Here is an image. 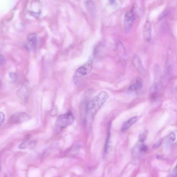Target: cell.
I'll list each match as a JSON object with an SVG mask.
<instances>
[{
    "mask_svg": "<svg viewBox=\"0 0 177 177\" xmlns=\"http://www.w3.org/2000/svg\"><path fill=\"white\" fill-rule=\"evenodd\" d=\"M147 131H146L144 133L140 135L139 139L140 142L143 143L145 142V140L147 139Z\"/></svg>",
    "mask_w": 177,
    "mask_h": 177,
    "instance_id": "16",
    "label": "cell"
},
{
    "mask_svg": "<svg viewBox=\"0 0 177 177\" xmlns=\"http://www.w3.org/2000/svg\"><path fill=\"white\" fill-rule=\"evenodd\" d=\"M143 85V82L142 78L139 77H136L134 78L131 81L128 90L131 91H139L142 88Z\"/></svg>",
    "mask_w": 177,
    "mask_h": 177,
    "instance_id": "8",
    "label": "cell"
},
{
    "mask_svg": "<svg viewBox=\"0 0 177 177\" xmlns=\"http://www.w3.org/2000/svg\"><path fill=\"white\" fill-rule=\"evenodd\" d=\"M167 138L170 141L174 142L175 141L176 139V135L175 133H171L168 135Z\"/></svg>",
    "mask_w": 177,
    "mask_h": 177,
    "instance_id": "17",
    "label": "cell"
},
{
    "mask_svg": "<svg viewBox=\"0 0 177 177\" xmlns=\"http://www.w3.org/2000/svg\"><path fill=\"white\" fill-rule=\"evenodd\" d=\"M154 82L155 83H161V72L160 69L158 64H156L154 69Z\"/></svg>",
    "mask_w": 177,
    "mask_h": 177,
    "instance_id": "15",
    "label": "cell"
},
{
    "mask_svg": "<svg viewBox=\"0 0 177 177\" xmlns=\"http://www.w3.org/2000/svg\"><path fill=\"white\" fill-rule=\"evenodd\" d=\"M148 150V148L147 146L142 145L139 148V151L140 153H145L147 152Z\"/></svg>",
    "mask_w": 177,
    "mask_h": 177,
    "instance_id": "18",
    "label": "cell"
},
{
    "mask_svg": "<svg viewBox=\"0 0 177 177\" xmlns=\"http://www.w3.org/2000/svg\"><path fill=\"white\" fill-rule=\"evenodd\" d=\"M94 60V57H91L87 62L78 68L75 72V77L77 78L82 77L91 72L93 66Z\"/></svg>",
    "mask_w": 177,
    "mask_h": 177,
    "instance_id": "3",
    "label": "cell"
},
{
    "mask_svg": "<svg viewBox=\"0 0 177 177\" xmlns=\"http://www.w3.org/2000/svg\"><path fill=\"white\" fill-rule=\"evenodd\" d=\"M84 5L90 14L93 17H95L97 14V10L94 3L90 0H87L84 2Z\"/></svg>",
    "mask_w": 177,
    "mask_h": 177,
    "instance_id": "10",
    "label": "cell"
},
{
    "mask_svg": "<svg viewBox=\"0 0 177 177\" xmlns=\"http://www.w3.org/2000/svg\"><path fill=\"white\" fill-rule=\"evenodd\" d=\"M25 143L24 142L23 143H22V144L19 146V148L20 149H24L26 148L27 146L26 144H25Z\"/></svg>",
    "mask_w": 177,
    "mask_h": 177,
    "instance_id": "22",
    "label": "cell"
},
{
    "mask_svg": "<svg viewBox=\"0 0 177 177\" xmlns=\"http://www.w3.org/2000/svg\"><path fill=\"white\" fill-rule=\"evenodd\" d=\"M74 117L71 111L66 113L58 117L55 123V130L59 133L64 128L71 125L74 123Z\"/></svg>",
    "mask_w": 177,
    "mask_h": 177,
    "instance_id": "2",
    "label": "cell"
},
{
    "mask_svg": "<svg viewBox=\"0 0 177 177\" xmlns=\"http://www.w3.org/2000/svg\"><path fill=\"white\" fill-rule=\"evenodd\" d=\"M132 62L135 68L140 74H145V70L144 66H143L142 61L137 55L134 54L133 55Z\"/></svg>",
    "mask_w": 177,
    "mask_h": 177,
    "instance_id": "7",
    "label": "cell"
},
{
    "mask_svg": "<svg viewBox=\"0 0 177 177\" xmlns=\"http://www.w3.org/2000/svg\"><path fill=\"white\" fill-rule=\"evenodd\" d=\"M175 91V95H176V96H177V87Z\"/></svg>",
    "mask_w": 177,
    "mask_h": 177,
    "instance_id": "25",
    "label": "cell"
},
{
    "mask_svg": "<svg viewBox=\"0 0 177 177\" xmlns=\"http://www.w3.org/2000/svg\"><path fill=\"white\" fill-rule=\"evenodd\" d=\"M30 119V116L25 112H21L12 115L9 119L10 122L14 123H19L26 121Z\"/></svg>",
    "mask_w": 177,
    "mask_h": 177,
    "instance_id": "5",
    "label": "cell"
},
{
    "mask_svg": "<svg viewBox=\"0 0 177 177\" xmlns=\"http://www.w3.org/2000/svg\"><path fill=\"white\" fill-rule=\"evenodd\" d=\"M175 173L176 174V175L177 176V164L176 165V167L175 168Z\"/></svg>",
    "mask_w": 177,
    "mask_h": 177,
    "instance_id": "24",
    "label": "cell"
},
{
    "mask_svg": "<svg viewBox=\"0 0 177 177\" xmlns=\"http://www.w3.org/2000/svg\"><path fill=\"white\" fill-rule=\"evenodd\" d=\"M1 119H0V124L1 126L4 122L5 119V115L2 112H1Z\"/></svg>",
    "mask_w": 177,
    "mask_h": 177,
    "instance_id": "21",
    "label": "cell"
},
{
    "mask_svg": "<svg viewBox=\"0 0 177 177\" xmlns=\"http://www.w3.org/2000/svg\"><path fill=\"white\" fill-rule=\"evenodd\" d=\"M29 88L27 85H23L18 93L19 98L24 102L27 100L29 95Z\"/></svg>",
    "mask_w": 177,
    "mask_h": 177,
    "instance_id": "12",
    "label": "cell"
},
{
    "mask_svg": "<svg viewBox=\"0 0 177 177\" xmlns=\"http://www.w3.org/2000/svg\"><path fill=\"white\" fill-rule=\"evenodd\" d=\"M143 36L144 40L147 42H150L151 39V26L149 21L146 22L143 28Z\"/></svg>",
    "mask_w": 177,
    "mask_h": 177,
    "instance_id": "9",
    "label": "cell"
},
{
    "mask_svg": "<svg viewBox=\"0 0 177 177\" xmlns=\"http://www.w3.org/2000/svg\"><path fill=\"white\" fill-rule=\"evenodd\" d=\"M135 18V14L133 11H131L126 14L123 24L124 30L126 32L128 33L131 30Z\"/></svg>",
    "mask_w": 177,
    "mask_h": 177,
    "instance_id": "4",
    "label": "cell"
},
{
    "mask_svg": "<svg viewBox=\"0 0 177 177\" xmlns=\"http://www.w3.org/2000/svg\"><path fill=\"white\" fill-rule=\"evenodd\" d=\"M109 96L107 92L105 91L100 92L87 103V111L96 112L107 100Z\"/></svg>",
    "mask_w": 177,
    "mask_h": 177,
    "instance_id": "1",
    "label": "cell"
},
{
    "mask_svg": "<svg viewBox=\"0 0 177 177\" xmlns=\"http://www.w3.org/2000/svg\"><path fill=\"white\" fill-rule=\"evenodd\" d=\"M116 48L117 52L120 57H125L126 55L125 47L122 43L119 40L116 42Z\"/></svg>",
    "mask_w": 177,
    "mask_h": 177,
    "instance_id": "14",
    "label": "cell"
},
{
    "mask_svg": "<svg viewBox=\"0 0 177 177\" xmlns=\"http://www.w3.org/2000/svg\"><path fill=\"white\" fill-rule=\"evenodd\" d=\"M0 63H1V66H5L6 63V61L5 58L3 55L2 54L0 55Z\"/></svg>",
    "mask_w": 177,
    "mask_h": 177,
    "instance_id": "19",
    "label": "cell"
},
{
    "mask_svg": "<svg viewBox=\"0 0 177 177\" xmlns=\"http://www.w3.org/2000/svg\"><path fill=\"white\" fill-rule=\"evenodd\" d=\"M163 141V140L162 139H160L158 141L154 144L153 148H156L159 147L162 144Z\"/></svg>",
    "mask_w": 177,
    "mask_h": 177,
    "instance_id": "20",
    "label": "cell"
},
{
    "mask_svg": "<svg viewBox=\"0 0 177 177\" xmlns=\"http://www.w3.org/2000/svg\"><path fill=\"white\" fill-rule=\"evenodd\" d=\"M161 83H154L150 91L151 99H155L158 96L159 91L161 90Z\"/></svg>",
    "mask_w": 177,
    "mask_h": 177,
    "instance_id": "11",
    "label": "cell"
},
{
    "mask_svg": "<svg viewBox=\"0 0 177 177\" xmlns=\"http://www.w3.org/2000/svg\"><path fill=\"white\" fill-rule=\"evenodd\" d=\"M138 119L139 117L135 116L131 118V119L128 120L127 121L125 122L123 125L121 129L122 131L124 132L128 130L132 125L136 122Z\"/></svg>",
    "mask_w": 177,
    "mask_h": 177,
    "instance_id": "13",
    "label": "cell"
},
{
    "mask_svg": "<svg viewBox=\"0 0 177 177\" xmlns=\"http://www.w3.org/2000/svg\"><path fill=\"white\" fill-rule=\"evenodd\" d=\"M115 0H109V2H110V3L112 4H113L115 3Z\"/></svg>",
    "mask_w": 177,
    "mask_h": 177,
    "instance_id": "23",
    "label": "cell"
},
{
    "mask_svg": "<svg viewBox=\"0 0 177 177\" xmlns=\"http://www.w3.org/2000/svg\"><path fill=\"white\" fill-rule=\"evenodd\" d=\"M37 36L34 33L31 34L28 36L27 43L25 47L30 51L34 50L37 46Z\"/></svg>",
    "mask_w": 177,
    "mask_h": 177,
    "instance_id": "6",
    "label": "cell"
}]
</instances>
